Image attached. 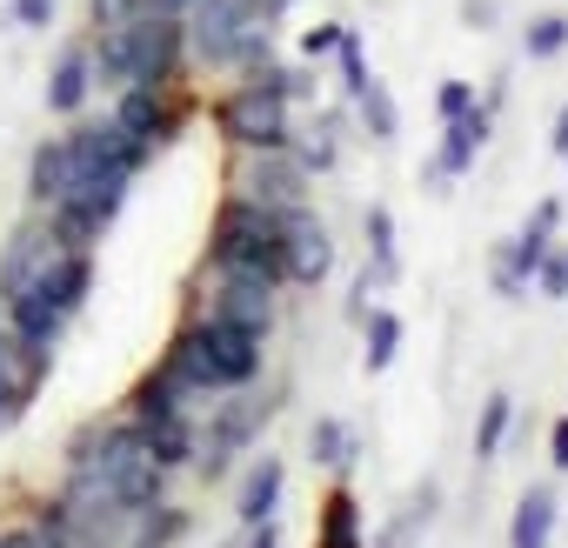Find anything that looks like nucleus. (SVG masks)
<instances>
[{
    "mask_svg": "<svg viewBox=\"0 0 568 548\" xmlns=\"http://www.w3.org/2000/svg\"><path fill=\"white\" fill-rule=\"evenodd\" d=\"M161 368H168L194 402H201V395H227V388H247V382L261 375V335L201 315V322H187V328L168 342Z\"/></svg>",
    "mask_w": 568,
    "mask_h": 548,
    "instance_id": "1",
    "label": "nucleus"
},
{
    "mask_svg": "<svg viewBox=\"0 0 568 548\" xmlns=\"http://www.w3.org/2000/svg\"><path fill=\"white\" fill-rule=\"evenodd\" d=\"M187 54V28L181 14H134V21H114L101 28V41L88 48L94 61V88H154V81H174Z\"/></svg>",
    "mask_w": 568,
    "mask_h": 548,
    "instance_id": "2",
    "label": "nucleus"
},
{
    "mask_svg": "<svg viewBox=\"0 0 568 548\" xmlns=\"http://www.w3.org/2000/svg\"><path fill=\"white\" fill-rule=\"evenodd\" d=\"M187 14L194 21H181V28H187V54L201 68H254L274 48V21L261 14V0H194Z\"/></svg>",
    "mask_w": 568,
    "mask_h": 548,
    "instance_id": "3",
    "label": "nucleus"
},
{
    "mask_svg": "<svg viewBox=\"0 0 568 548\" xmlns=\"http://www.w3.org/2000/svg\"><path fill=\"white\" fill-rule=\"evenodd\" d=\"M207 261L221 274H261V282L281 288V214L247 194H227L207 227Z\"/></svg>",
    "mask_w": 568,
    "mask_h": 548,
    "instance_id": "4",
    "label": "nucleus"
},
{
    "mask_svg": "<svg viewBox=\"0 0 568 548\" xmlns=\"http://www.w3.org/2000/svg\"><path fill=\"white\" fill-rule=\"evenodd\" d=\"M214 128H221V141L227 148H288L295 141V128H288V94L281 88H267V81H241L221 108H214Z\"/></svg>",
    "mask_w": 568,
    "mask_h": 548,
    "instance_id": "5",
    "label": "nucleus"
},
{
    "mask_svg": "<svg viewBox=\"0 0 568 548\" xmlns=\"http://www.w3.org/2000/svg\"><path fill=\"white\" fill-rule=\"evenodd\" d=\"M555 227H561V201H555V194H541V201L528 207L521 234L495 247V295H501V302H521V295H528V282H535V261L555 247Z\"/></svg>",
    "mask_w": 568,
    "mask_h": 548,
    "instance_id": "6",
    "label": "nucleus"
},
{
    "mask_svg": "<svg viewBox=\"0 0 568 548\" xmlns=\"http://www.w3.org/2000/svg\"><path fill=\"white\" fill-rule=\"evenodd\" d=\"M267 415H274V402H254V395L221 402V408H214V422H207V428H194V475L221 481V475L234 468V455L261 435V422H267Z\"/></svg>",
    "mask_w": 568,
    "mask_h": 548,
    "instance_id": "7",
    "label": "nucleus"
},
{
    "mask_svg": "<svg viewBox=\"0 0 568 548\" xmlns=\"http://www.w3.org/2000/svg\"><path fill=\"white\" fill-rule=\"evenodd\" d=\"M335 274V241H328V221L302 201L281 214V282L295 288H322Z\"/></svg>",
    "mask_w": 568,
    "mask_h": 548,
    "instance_id": "8",
    "label": "nucleus"
},
{
    "mask_svg": "<svg viewBox=\"0 0 568 548\" xmlns=\"http://www.w3.org/2000/svg\"><path fill=\"white\" fill-rule=\"evenodd\" d=\"M308 181L315 174L295 161V148H247V168L234 174V194H247V201H261L274 214H288V207L308 201Z\"/></svg>",
    "mask_w": 568,
    "mask_h": 548,
    "instance_id": "9",
    "label": "nucleus"
},
{
    "mask_svg": "<svg viewBox=\"0 0 568 548\" xmlns=\"http://www.w3.org/2000/svg\"><path fill=\"white\" fill-rule=\"evenodd\" d=\"M187 101H174V81H154V88H121V108H114V121L148 148V154H161L181 128H187Z\"/></svg>",
    "mask_w": 568,
    "mask_h": 548,
    "instance_id": "10",
    "label": "nucleus"
},
{
    "mask_svg": "<svg viewBox=\"0 0 568 548\" xmlns=\"http://www.w3.org/2000/svg\"><path fill=\"white\" fill-rule=\"evenodd\" d=\"M61 261V241L48 221H28L8 234V247H0V308H8L14 295H34L48 282V267Z\"/></svg>",
    "mask_w": 568,
    "mask_h": 548,
    "instance_id": "11",
    "label": "nucleus"
},
{
    "mask_svg": "<svg viewBox=\"0 0 568 548\" xmlns=\"http://www.w3.org/2000/svg\"><path fill=\"white\" fill-rule=\"evenodd\" d=\"M488 128H495V114L475 101L468 114H455V121H442V148H435V161L422 168V181L435 187V194H448V181H462L475 161H481V148H488Z\"/></svg>",
    "mask_w": 568,
    "mask_h": 548,
    "instance_id": "12",
    "label": "nucleus"
},
{
    "mask_svg": "<svg viewBox=\"0 0 568 548\" xmlns=\"http://www.w3.org/2000/svg\"><path fill=\"white\" fill-rule=\"evenodd\" d=\"M48 368H54V355H41V348H28L21 335L0 328V428H14V422L28 415V402L41 395Z\"/></svg>",
    "mask_w": 568,
    "mask_h": 548,
    "instance_id": "13",
    "label": "nucleus"
},
{
    "mask_svg": "<svg viewBox=\"0 0 568 548\" xmlns=\"http://www.w3.org/2000/svg\"><path fill=\"white\" fill-rule=\"evenodd\" d=\"M207 315L267 335L274 328V282H261V274H221L214 267V302H207Z\"/></svg>",
    "mask_w": 568,
    "mask_h": 548,
    "instance_id": "14",
    "label": "nucleus"
},
{
    "mask_svg": "<svg viewBox=\"0 0 568 548\" xmlns=\"http://www.w3.org/2000/svg\"><path fill=\"white\" fill-rule=\"evenodd\" d=\"M81 181V161H74V134H48L41 148H34V161H28V194L41 201V207H54V201H68V187Z\"/></svg>",
    "mask_w": 568,
    "mask_h": 548,
    "instance_id": "15",
    "label": "nucleus"
},
{
    "mask_svg": "<svg viewBox=\"0 0 568 548\" xmlns=\"http://www.w3.org/2000/svg\"><path fill=\"white\" fill-rule=\"evenodd\" d=\"M281 495H288V461L281 455H254L241 488H234V515L241 521H261V515H281Z\"/></svg>",
    "mask_w": 568,
    "mask_h": 548,
    "instance_id": "16",
    "label": "nucleus"
},
{
    "mask_svg": "<svg viewBox=\"0 0 568 548\" xmlns=\"http://www.w3.org/2000/svg\"><path fill=\"white\" fill-rule=\"evenodd\" d=\"M555 521H561V495L548 481H535L515 501V515H508V548H548L555 541Z\"/></svg>",
    "mask_w": 568,
    "mask_h": 548,
    "instance_id": "17",
    "label": "nucleus"
},
{
    "mask_svg": "<svg viewBox=\"0 0 568 548\" xmlns=\"http://www.w3.org/2000/svg\"><path fill=\"white\" fill-rule=\"evenodd\" d=\"M362 234H368V282L375 288H395L402 282V234H395V214L382 207V201H368V214H362Z\"/></svg>",
    "mask_w": 568,
    "mask_h": 548,
    "instance_id": "18",
    "label": "nucleus"
},
{
    "mask_svg": "<svg viewBox=\"0 0 568 548\" xmlns=\"http://www.w3.org/2000/svg\"><path fill=\"white\" fill-rule=\"evenodd\" d=\"M88 94H94V61H88V48L74 41V48H61L54 74H48V114H81Z\"/></svg>",
    "mask_w": 568,
    "mask_h": 548,
    "instance_id": "19",
    "label": "nucleus"
},
{
    "mask_svg": "<svg viewBox=\"0 0 568 548\" xmlns=\"http://www.w3.org/2000/svg\"><path fill=\"white\" fill-rule=\"evenodd\" d=\"M187 528H194L187 508H174V501H148V508H134V521H128L121 541H128V548H181Z\"/></svg>",
    "mask_w": 568,
    "mask_h": 548,
    "instance_id": "20",
    "label": "nucleus"
},
{
    "mask_svg": "<svg viewBox=\"0 0 568 548\" xmlns=\"http://www.w3.org/2000/svg\"><path fill=\"white\" fill-rule=\"evenodd\" d=\"M308 455L348 481V475H355V461H362V435H355L342 415H315V422H308Z\"/></svg>",
    "mask_w": 568,
    "mask_h": 548,
    "instance_id": "21",
    "label": "nucleus"
},
{
    "mask_svg": "<svg viewBox=\"0 0 568 548\" xmlns=\"http://www.w3.org/2000/svg\"><path fill=\"white\" fill-rule=\"evenodd\" d=\"M315 548H368V535H362V501H355L348 481L328 488V501H322V528H315Z\"/></svg>",
    "mask_w": 568,
    "mask_h": 548,
    "instance_id": "22",
    "label": "nucleus"
},
{
    "mask_svg": "<svg viewBox=\"0 0 568 548\" xmlns=\"http://www.w3.org/2000/svg\"><path fill=\"white\" fill-rule=\"evenodd\" d=\"M348 108H355V121H362V134H368L375 148H395V141H402V108H395L388 81H375V74H368V88H362Z\"/></svg>",
    "mask_w": 568,
    "mask_h": 548,
    "instance_id": "23",
    "label": "nucleus"
},
{
    "mask_svg": "<svg viewBox=\"0 0 568 548\" xmlns=\"http://www.w3.org/2000/svg\"><path fill=\"white\" fill-rule=\"evenodd\" d=\"M141 435H148V448H154V461H161L168 475H174V468H194V415H187V408L141 422Z\"/></svg>",
    "mask_w": 568,
    "mask_h": 548,
    "instance_id": "24",
    "label": "nucleus"
},
{
    "mask_svg": "<svg viewBox=\"0 0 568 548\" xmlns=\"http://www.w3.org/2000/svg\"><path fill=\"white\" fill-rule=\"evenodd\" d=\"M435 501H442V488H435V481H422V488L402 501V515H395L388 528H375V541H368V548H415V541L428 535V521H435Z\"/></svg>",
    "mask_w": 568,
    "mask_h": 548,
    "instance_id": "25",
    "label": "nucleus"
},
{
    "mask_svg": "<svg viewBox=\"0 0 568 548\" xmlns=\"http://www.w3.org/2000/svg\"><path fill=\"white\" fill-rule=\"evenodd\" d=\"M362 335H368V348H362V368L368 375H382V368H395V355H402V315L395 308H368L362 315Z\"/></svg>",
    "mask_w": 568,
    "mask_h": 548,
    "instance_id": "26",
    "label": "nucleus"
},
{
    "mask_svg": "<svg viewBox=\"0 0 568 548\" xmlns=\"http://www.w3.org/2000/svg\"><path fill=\"white\" fill-rule=\"evenodd\" d=\"M508 422H515V395H488L481 402V422H475V461H495L501 455V442H508Z\"/></svg>",
    "mask_w": 568,
    "mask_h": 548,
    "instance_id": "27",
    "label": "nucleus"
},
{
    "mask_svg": "<svg viewBox=\"0 0 568 548\" xmlns=\"http://www.w3.org/2000/svg\"><path fill=\"white\" fill-rule=\"evenodd\" d=\"M288 148H295V161H302L308 174H328V168L342 161V121H335V114H322V121H315V134H308V141H288Z\"/></svg>",
    "mask_w": 568,
    "mask_h": 548,
    "instance_id": "28",
    "label": "nucleus"
},
{
    "mask_svg": "<svg viewBox=\"0 0 568 548\" xmlns=\"http://www.w3.org/2000/svg\"><path fill=\"white\" fill-rule=\"evenodd\" d=\"M568 48V14H535L528 28H521V54L528 61H555Z\"/></svg>",
    "mask_w": 568,
    "mask_h": 548,
    "instance_id": "29",
    "label": "nucleus"
},
{
    "mask_svg": "<svg viewBox=\"0 0 568 548\" xmlns=\"http://www.w3.org/2000/svg\"><path fill=\"white\" fill-rule=\"evenodd\" d=\"M335 61H342V94L355 101V94L368 88V74H375V68H368V54H362V41H355V34H342V48H335Z\"/></svg>",
    "mask_w": 568,
    "mask_h": 548,
    "instance_id": "30",
    "label": "nucleus"
},
{
    "mask_svg": "<svg viewBox=\"0 0 568 548\" xmlns=\"http://www.w3.org/2000/svg\"><path fill=\"white\" fill-rule=\"evenodd\" d=\"M535 295H548V302H568V267H561V254H555V247L535 261Z\"/></svg>",
    "mask_w": 568,
    "mask_h": 548,
    "instance_id": "31",
    "label": "nucleus"
},
{
    "mask_svg": "<svg viewBox=\"0 0 568 548\" xmlns=\"http://www.w3.org/2000/svg\"><path fill=\"white\" fill-rule=\"evenodd\" d=\"M54 8L61 0H8V21L14 28H54Z\"/></svg>",
    "mask_w": 568,
    "mask_h": 548,
    "instance_id": "32",
    "label": "nucleus"
},
{
    "mask_svg": "<svg viewBox=\"0 0 568 548\" xmlns=\"http://www.w3.org/2000/svg\"><path fill=\"white\" fill-rule=\"evenodd\" d=\"M342 34H348L342 21H322V28H308V34H302V54H308V61H328V54L342 48Z\"/></svg>",
    "mask_w": 568,
    "mask_h": 548,
    "instance_id": "33",
    "label": "nucleus"
},
{
    "mask_svg": "<svg viewBox=\"0 0 568 548\" xmlns=\"http://www.w3.org/2000/svg\"><path fill=\"white\" fill-rule=\"evenodd\" d=\"M468 108H475V88H468V81H442V88H435V114H442V121H455V114H468Z\"/></svg>",
    "mask_w": 568,
    "mask_h": 548,
    "instance_id": "34",
    "label": "nucleus"
},
{
    "mask_svg": "<svg viewBox=\"0 0 568 548\" xmlns=\"http://www.w3.org/2000/svg\"><path fill=\"white\" fill-rule=\"evenodd\" d=\"M0 548H48V528H41V521H21V528H0Z\"/></svg>",
    "mask_w": 568,
    "mask_h": 548,
    "instance_id": "35",
    "label": "nucleus"
},
{
    "mask_svg": "<svg viewBox=\"0 0 568 548\" xmlns=\"http://www.w3.org/2000/svg\"><path fill=\"white\" fill-rule=\"evenodd\" d=\"M141 0H94V28H114V21H134Z\"/></svg>",
    "mask_w": 568,
    "mask_h": 548,
    "instance_id": "36",
    "label": "nucleus"
},
{
    "mask_svg": "<svg viewBox=\"0 0 568 548\" xmlns=\"http://www.w3.org/2000/svg\"><path fill=\"white\" fill-rule=\"evenodd\" d=\"M495 14H501V0H462V21L468 28H495Z\"/></svg>",
    "mask_w": 568,
    "mask_h": 548,
    "instance_id": "37",
    "label": "nucleus"
},
{
    "mask_svg": "<svg viewBox=\"0 0 568 548\" xmlns=\"http://www.w3.org/2000/svg\"><path fill=\"white\" fill-rule=\"evenodd\" d=\"M548 461H555V468L568 475V415H561V422L548 428Z\"/></svg>",
    "mask_w": 568,
    "mask_h": 548,
    "instance_id": "38",
    "label": "nucleus"
},
{
    "mask_svg": "<svg viewBox=\"0 0 568 548\" xmlns=\"http://www.w3.org/2000/svg\"><path fill=\"white\" fill-rule=\"evenodd\" d=\"M194 0H141V14H187Z\"/></svg>",
    "mask_w": 568,
    "mask_h": 548,
    "instance_id": "39",
    "label": "nucleus"
},
{
    "mask_svg": "<svg viewBox=\"0 0 568 548\" xmlns=\"http://www.w3.org/2000/svg\"><path fill=\"white\" fill-rule=\"evenodd\" d=\"M548 141H555V154H561V161H568V108H561V114H555V134H548Z\"/></svg>",
    "mask_w": 568,
    "mask_h": 548,
    "instance_id": "40",
    "label": "nucleus"
},
{
    "mask_svg": "<svg viewBox=\"0 0 568 548\" xmlns=\"http://www.w3.org/2000/svg\"><path fill=\"white\" fill-rule=\"evenodd\" d=\"M295 8H302V0H261V14H267V21H281V14H295Z\"/></svg>",
    "mask_w": 568,
    "mask_h": 548,
    "instance_id": "41",
    "label": "nucleus"
},
{
    "mask_svg": "<svg viewBox=\"0 0 568 548\" xmlns=\"http://www.w3.org/2000/svg\"><path fill=\"white\" fill-rule=\"evenodd\" d=\"M555 254H561V267H568V241H561V247H555Z\"/></svg>",
    "mask_w": 568,
    "mask_h": 548,
    "instance_id": "42",
    "label": "nucleus"
},
{
    "mask_svg": "<svg viewBox=\"0 0 568 548\" xmlns=\"http://www.w3.org/2000/svg\"><path fill=\"white\" fill-rule=\"evenodd\" d=\"M48 548H81V541H48Z\"/></svg>",
    "mask_w": 568,
    "mask_h": 548,
    "instance_id": "43",
    "label": "nucleus"
},
{
    "mask_svg": "<svg viewBox=\"0 0 568 548\" xmlns=\"http://www.w3.org/2000/svg\"><path fill=\"white\" fill-rule=\"evenodd\" d=\"M0 328H8V308H0Z\"/></svg>",
    "mask_w": 568,
    "mask_h": 548,
    "instance_id": "44",
    "label": "nucleus"
},
{
    "mask_svg": "<svg viewBox=\"0 0 568 548\" xmlns=\"http://www.w3.org/2000/svg\"><path fill=\"white\" fill-rule=\"evenodd\" d=\"M221 548H234V541H221Z\"/></svg>",
    "mask_w": 568,
    "mask_h": 548,
    "instance_id": "45",
    "label": "nucleus"
}]
</instances>
